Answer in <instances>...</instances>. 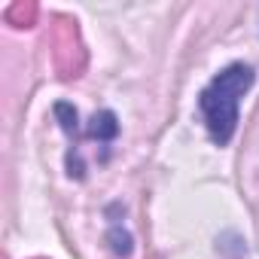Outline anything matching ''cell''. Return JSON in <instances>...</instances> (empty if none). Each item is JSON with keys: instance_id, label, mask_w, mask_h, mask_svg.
Wrapping results in <instances>:
<instances>
[{"instance_id": "6da1fadb", "label": "cell", "mask_w": 259, "mask_h": 259, "mask_svg": "<svg viewBox=\"0 0 259 259\" xmlns=\"http://www.w3.org/2000/svg\"><path fill=\"white\" fill-rule=\"evenodd\" d=\"M253 67L247 64H229L226 70H220L210 85L201 92L198 107L204 113L207 122V132L213 138V144L226 147L238 128V104L247 95V89L253 85Z\"/></svg>"}, {"instance_id": "7a4b0ae2", "label": "cell", "mask_w": 259, "mask_h": 259, "mask_svg": "<svg viewBox=\"0 0 259 259\" xmlns=\"http://www.w3.org/2000/svg\"><path fill=\"white\" fill-rule=\"evenodd\" d=\"M119 135V122H116V113L113 110H101L92 116V125H89V138L95 141H113Z\"/></svg>"}, {"instance_id": "3957f363", "label": "cell", "mask_w": 259, "mask_h": 259, "mask_svg": "<svg viewBox=\"0 0 259 259\" xmlns=\"http://www.w3.org/2000/svg\"><path fill=\"white\" fill-rule=\"evenodd\" d=\"M107 244H110V250H113L116 256H132V250H135L132 235H128L125 229H119V226L107 232Z\"/></svg>"}, {"instance_id": "277c9868", "label": "cell", "mask_w": 259, "mask_h": 259, "mask_svg": "<svg viewBox=\"0 0 259 259\" xmlns=\"http://www.w3.org/2000/svg\"><path fill=\"white\" fill-rule=\"evenodd\" d=\"M55 116L61 119V128H64L67 135H76V110H73L70 104L58 101V104H55Z\"/></svg>"}]
</instances>
